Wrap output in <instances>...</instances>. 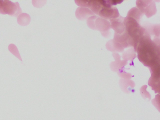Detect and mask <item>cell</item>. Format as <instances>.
<instances>
[{
  "mask_svg": "<svg viewBox=\"0 0 160 120\" xmlns=\"http://www.w3.org/2000/svg\"><path fill=\"white\" fill-rule=\"evenodd\" d=\"M22 12L18 2L13 3L9 0H4L0 4V13L3 15L17 16Z\"/></svg>",
  "mask_w": 160,
  "mask_h": 120,
  "instance_id": "1",
  "label": "cell"
},
{
  "mask_svg": "<svg viewBox=\"0 0 160 120\" xmlns=\"http://www.w3.org/2000/svg\"><path fill=\"white\" fill-rule=\"evenodd\" d=\"M108 6L111 7L112 5H115L120 4L123 2V0H105Z\"/></svg>",
  "mask_w": 160,
  "mask_h": 120,
  "instance_id": "2",
  "label": "cell"
},
{
  "mask_svg": "<svg viewBox=\"0 0 160 120\" xmlns=\"http://www.w3.org/2000/svg\"><path fill=\"white\" fill-rule=\"evenodd\" d=\"M2 1H3V0H0V4L2 2Z\"/></svg>",
  "mask_w": 160,
  "mask_h": 120,
  "instance_id": "3",
  "label": "cell"
}]
</instances>
